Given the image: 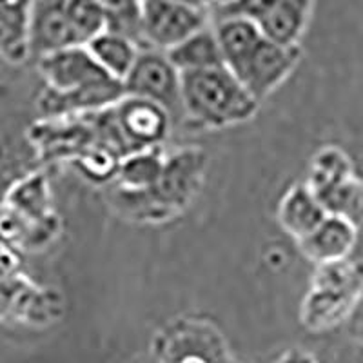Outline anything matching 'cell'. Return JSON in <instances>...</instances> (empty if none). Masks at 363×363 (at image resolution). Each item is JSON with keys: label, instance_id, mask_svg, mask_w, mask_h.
Segmentation results:
<instances>
[{"label": "cell", "instance_id": "cell-1", "mask_svg": "<svg viewBox=\"0 0 363 363\" xmlns=\"http://www.w3.org/2000/svg\"><path fill=\"white\" fill-rule=\"evenodd\" d=\"M45 82L38 99L44 118H69L111 108L125 96L124 84L99 66L86 45L57 51L38 58Z\"/></svg>", "mask_w": 363, "mask_h": 363}, {"label": "cell", "instance_id": "cell-2", "mask_svg": "<svg viewBox=\"0 0 363 363\" xmlns=\"http://www.w3.org/2000/svg\"><path fill=\"white\" fill-rule=\"evenodd\" d=\"M258 104L227 67L182 74V115L193 128L242 124L255 116Z\"/></svg>", "mask_w": 363, "mask_h": 363}, {"label": "cell", "instance_id": "cell-3", "mask_svg": "<svg viewBox=\"0 0 363 363\" xmlns=\"http://www.w3.org/2000/svg\"><path fill=\"white\" fill-rule=\"evenodd\" d=\"M206 155L187 147L165 158L162 178L155 187L142 193L118 189L113 196L115 206L140 220H164L174 215L193 200L202 184Z\"/></svg>", "mask_w": 363, "mask_h": 363}, {"label": "cell", "instance_id": "cell-4", "mask_svg": "<svg viewBox=\"0 0 363 363\" xmlns=\"http://www.w3.org/2000/svg\"><path fill=\"white\" fill-rule=\"evenodd\" d=\"M362 272L349 260L318 265L313 285L301 307V322L311 330H327L356 309L362 293Z\"/></svg>", "mask_w": 363, "mask_h": 363}, {"label": "cell", "instance_id": "cell-5", "mask_svg": "<svg viewBox=\"0 0 363 363\" xmlns=\"http://www.w3.org/2000/svg\"><path fill=\"white\" fill-rule=\"evenodd\" d=\"M209 6L173 0L142 2V31L147 51L167 53L178 44L207 28Z\"/></svg>", "mask_w": 363, "mask_h": 363}, {"label": "cell", "instance_id": "cell-6", "mask_svg": "<svg viewBox=\"0 0 363 363\" xmlns=\"http://www.w3.org/2000/svg\"><path fill=\"white\" fill-rule=\"evenodd\" d=\"M124 89L128 96L158 104L171 116L182 115V74L162 51H142L138 55L124 80Z\"/></svg>", "mask_w": 363, "mask_h": 363}, {"label": "cell", "instance_id": "cell-7", "mask_svg": "<svg viewBox=\"0 0 363 363\" xmlns=\"http://www.w3.org/2000/svg\"><path fill=\"white\" fill-rule=\"evenodd\" d=\"M111 115L129 155L160 147L162 142L169 136L173 116L149 100L125 95L113 106Z\"/></svg>", "mask_w": 363, "mask_h": 363}, {"label": "cell", "instance_id": "cell-8", "mask_svg": "<svg viewBox=\"0 0 363 363\" xmlns=\"http://www.w3.org/2000/svg\"><path fill=\"white\" fill-rule=\"evenodd\" d=\"M300 62V48H284L262 38L233 74L258 102L277 91Z\"/></svg>", "mask_w": 363, "mask_h": 363}, {"label": "cell", "instance_id": "cell-9", "mask_svg": "<svg viewBox=\"0 0 363 363\" xmlns=\"http://www.w3.org/2000/svg\"><path fill=\"white\" fill-rule=\"evenodd\" d=\"M82 45L74 31L66 0L31 2L29 55L38 58Z\"/></svg>", "mask_w": 363, "mask_h": 363}, {"label": "cell", "instance_id": "cell-10", "mask_svg": "<svg viewBox=\"0 0 363 363\" xmlns=\"http://www.w3.org/2000/svg\"><path fill=\"white\" fill-rule=\"evenodd\" d=\"M314 6L303 0H264L255 24L262 37L284 48H300Z\"/></svg>", "mask_w": 363, "mask_h": 363}, {"label": "cell", "instance_id": "cell-11", "mask_svg": "<svg viewBox=\"0 0 363 363\" xmlns=\"http://www.w3.org/2000/svg\"><path fill=\"white\" fill-rule=\"evenodd\" d=\"M359 229L340 216L327 215L320 225L298 242V247L306 258L316 265L338 264L349 260L358 244Z\"/></svg>", "mask_w": 363, "mask_h": 363}, {"label": "cell", "instance_id": "cell-12", "mask_svg": "<svg viewBox=\"0 0 363 363\" xmlns=\"http://www.w3.org/2000/svg\"><path fill=\"white\" fill-rule=\"evenodd\" d=\"M160 363H231L222 342L211 330H199L194 325L174 330L158 347Z\"/></svg>", "mask_w": 363, "mask_h": 363}, {"label": "cell", "instance_id": "cell-13", "mask_svg": "<svg viewBox=\"0 0 363 363\" xmlns=\"http://www.w3.org/2000/svg\"><path fill=\"white\" fill-rule=\"evenodd\" d=\"M38 155L28 131L0 122V203H4L17 182L38 169Z\"/></svg>", "mask_w": 363, "mask_h": 363}, {"label": "cell", "instance_id": "cell-14", "mask_svg": "<svg viewBox=\"0 0 363 363\" xmlns=\"http://www.w3.org/2000/svg\"><path fill=\"white\" fill-rule=\"evenodd\" d=\"M325 218V207L306 182H294L285 191L278 206L280 225L296 242L309 236Z\"/></svg>", "mask_w": 363, "mask_h": 363}, {"label": "cell", "instance_id": "cell-15", "mask_svg": "<svg viewBox=\"0 0 363 363\" xmlns=\"http://www.w3.org/2000/svg\"><path fill=\"white\" fill-rule=\"evenodd\" d=\"M6 203L31 222L40 225H60L53 211L50 180L44 171L37 169L17 182L9 191Z\"/></svg>", "mask_w": 363, "mask_h": 363}, {"label": "cell", "instance_id": "cell-16", "mask_svg": "<svg viewBox=\"0 0 363 363\" xmlns=\"http://www.w3.org/2000/svg\"><path fill=\"white\" fill-rule=\"evenodd\" d=\"M165 55L171 64L180 71V74L225 67L220 42L213 26L200 29L199 33H194L193 37L178 44Z\"/></svg>", "mask_w": 363, "mask_h": 363}, {"label": "cell", "instance_id": "cell-17", "mask_svg": "<svg viewBox=\"0 0 363 363\" xmlns=\"http://www.w3.org/2000/svg\"><path fill=\"white\" fill-rule=\"evenodd\" d=\"M31 2H0V57L11 64L29 58Z\"/></svg>", "mask_w": 363, "mask_h": 363}, {"label": "cell", "instance_id": "cell-18", "mask_svg": "<svg viewBox=\"0 0 363 363\" xmlns=\"http://www.w3.org/2000/svg\"><path fill=\"white\" fill-rule=\"evenodd\" d=\"M86 48L99 62V66L109 77H113V79L122 84L128 79V74L131 73L133 66L138 60V55L142 53L131 40L118 37L115 33H109V31H104L95 40H91Z\"/></svg>", "mask_w": 363, "mask_h": 363}, {"label": "cell", "instance_id": "cell-19", "mask_svg": "<svg viewBox=\"0 0 363 363\" xmlns=\"http://www.w3.org/2000/svg\"><path fill=\"white\" fill-rule=\"evenodd\" d=\"M165 158L160 147L144 149L120 162L116 180L120 189L142 193L158 184L165 167Z\"/></svg>", "mask_w": 363, "mask_h": 363}, {"label": "cell", "instance_id": "cell-20", "mask_svg": "<svg viewBox=\"0 0 363 363\" xmlns=\"http://www.w3.org/2000/svg\"><path fill=\"white\" fill-rule=\"evenodd\" d=\"M352 174H354V169H352L351 158L347 157L342 149L325 145L311 160L309 177L306 184L318 196L342 184L347 178H351Z\"/></svg>", "mask_w": 363, "mask_h": 363}, {"label": "cell", "instance_id": "cell-21", "mask_svg": "<svg viewBox=\"0 0 363 363\" xmlns=\"http://www.w3.org/2000/svg\"><path fill=\"white\" fill-rule=\"evenodd\" d=\"M327 215L340 216L358 229H363V180L356 174L343 180L333 189L318 194Z\"/></svg>", "mask_w": 363, "mask_h": 363}, {"label": "cell", "instance_id": "cell-22", "mask_svg": "<svg viewBox=\"0 0 363 363\" xmlns=\"http://www.w3.org/2000/svg\"><path fill=\"white\" fill-rule=\"evenodd\" d=\"M108 26L106 31L131 40L140 51H147L142 31V2H104Z\"/></svg>", "mask_w": 363, "mask_h": 363}, {"label": "cell", "instance_id": "cell-23", "mask_svg": "<svg viewBox=\"0 0 363 363\" xmlns=\"http://www.w3.org/2000/svg\"><path fill=\"white\" fill-rule=\"evenodd\" d=\"M277 363H318L311 354L303 351H289L287 354L281 356Z\"/></svg>", "mask_w": 363, "mask_h": 363}, {"label": "cell", "instance_id": "cell-24", "mask_svg": "<svg viewBox=\"0 0 363 363\" xmlns=\"http://www.w3.org/2000/svg\"><path fill=\"white\" fill-rule=\"evenodd\" d=\"M356 323H358V330H359V335H362V338H363V301L359 303L358 313H356Z\"/></svg>", "mask_w": 363, "mask_h": 363}, {"label": "cell", "instance_id": "cell-25", "mask_svg": "<svg viewBox=\"0 0 363 363\" xmlns=\"http://www.w3.org/2000/svg\"><path fill=\"white\" fill-rule=\"evenodd\" d=\"M231 363H233V362H231Z\"/></svg>", "mask_w": 363, "mask_h": 363}]
</instances>
